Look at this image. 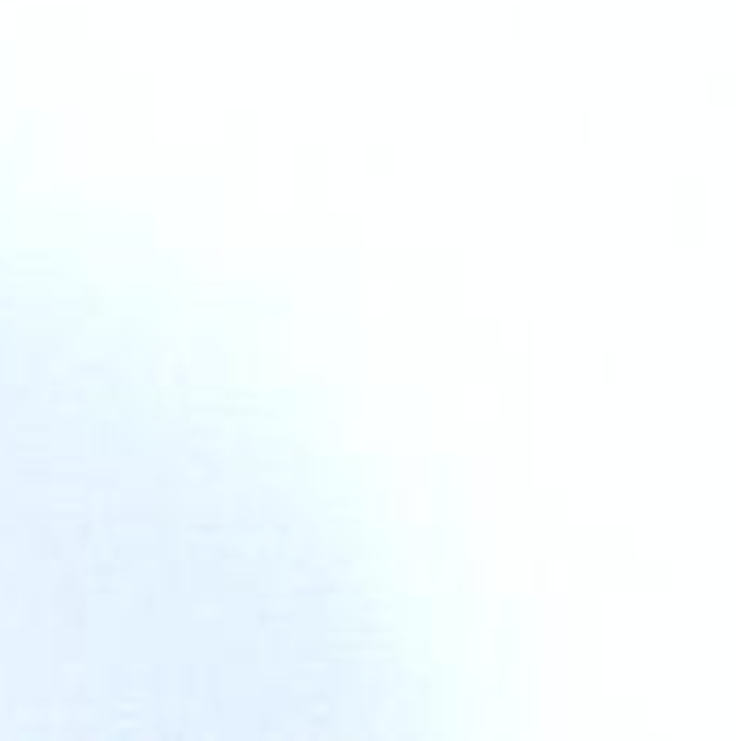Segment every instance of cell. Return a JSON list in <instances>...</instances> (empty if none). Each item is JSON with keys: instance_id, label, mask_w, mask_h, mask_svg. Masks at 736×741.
Wrapping results in <instances>:
<instances>
[]
</instances>
